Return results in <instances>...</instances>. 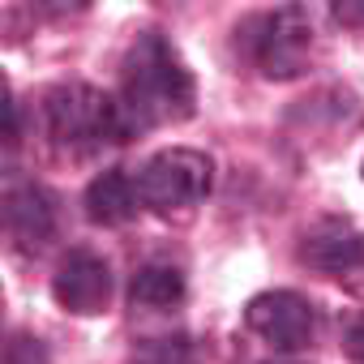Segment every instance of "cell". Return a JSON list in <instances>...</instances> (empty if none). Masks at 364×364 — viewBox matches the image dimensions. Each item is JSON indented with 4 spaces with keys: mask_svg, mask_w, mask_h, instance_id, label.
<instances>
[{
    "mask_svg": "<svg viewBox=\"0 0 364 364\" xmlns=\"http://www.w3.org/2000/svg\"><path fill=\"white\" fill-rule=\"evenodd\" d=\"M120 107L133 133L141 129H159V124H180L193 116L198 103V86L189 65L180 60V52L163 39V35H141L124 60V77H120Z\"/></svg>",
    "mask_w": 364,
    "mask_h": 364,
    "instance_id": "cell-1",
    "label": "cell"
},
{
    "mask_svg": "<svg viewBox=\"0 0 364 364\" xmlns=\"http://www.w3.org/2000/svg\"><path fill=\"white\" fill-rule=\"evenodd\" d=\"M48 133L69 154H95L133 137L120 99L95 86H60L48 95Z\"/></svg>",
    "mask_w": 364,
    "mask_h": 364,
    "instance_id": "cell-2",
    "label": "cell"
},
{
    "mask_svg": "<svg viewBox=\"0 0 364 364\" xmlns=\"http://www.w3.org/2000/svg\"><path fill=\"white\" fill-rule=\"evenodd\" d=\"M210 185H215V163L202 150H189V146L159 150L137 171V198L154 215L193 210L198 202H206Z\"/></svg>",
    "mask_w": 364,
    "mask_h": 364,
    "instance_id": "cell-3",
    "label": "cell"
},
{
    "mask_svg": "<svg viewBox=\"0 0 364 364\" xmlns=\"http://www.w3.org/2000/svg\"><path fill=\"white\" fill-rule=\"evenodd\" d=\"M309 39H313V22L304 9H274L253 22L249 48L266 77H296L309 60Z\"/></svg>",
    "mask_w": 364,
    "mask_h": 364,
    "instance_id": "cell-4",
    "label": "cell"
},
{
    "mask_svg": "<svg viewBox=\"0 0 364 364\" xmlns=\"http://www.w3.org/2000/svg\"><path fill=\"white\" fill-rule=\"evenodd\" d=\"M245 321L279 351H304L317 338V309L296 291H262L249 300Z\"/></svg>",
    "mask_w": 364,
    "mask_h": 364,
    "instance_id": "cell-5",
    "label": "cell"
},
{
    "mask_svg": "<svg viewBox=\"0 0 364 364\" xmlns=\"http://www.w3.org/2000/svg\"><path fill=\"white\" fill-rule=\"evenodd\" d=\"M52 296H56L60 309H69V313H77V317L103 313L107 300H112V270H107V262H103L99 253L73 249V253L60 262L56 279H52Z\"/></svg>",
    "mask_w": 364,
    "mask_h": 364,
    "instance_id": "cell-6",
    "label": "cell"
},
{
    "mask_svg": "<svg viewBox=\"0 0 364 364\" xmlns=\"http://www.w3.org/2000/svg\"><path fill=\"white\" fill-rule=\"evenodd\" d=\"M300 257H304L309 266H317L321 274L347 279V274L364 270V240H360V232H355V228H347V223L330 219V223H321L317 232H309V236H304Z\"/></svg>",
    "mask_w": 364,
    "mask_h": 364,
    "instance_id": "cell-7",
    "label": "cell"
},
{
    "mask_svg": "<svg viewBox=\"0 0 364 364\" xmlns=\"http://www.w3.org/2000/svg\"><path fill=\"white\" fill-rule=\"evenodd\" d=\"M5 223H9V236L22 245V249H43L52 228H56V215H52V202L43 189L26 185V189H14L5 198Z\"/></svg>",
    "mask_w": 364,
    "mask_h": 364,
    "instance_id": "cell-8",
    "label": "cell"
},
{
    "mask_svg": "<svg viewBox=\"0 0 364 364\" xmlns=\"http://www.w3.org/2000/svg\"><path fill=\"white\" fill-rule=\"evenodd\" d=\"M141 198H137V180H129L124 171H103L90 180L86 189V215L103 228H120L137 215Z\"/></svg>",
    "mask_w": 364,
    "mask_h": 364,
    "instance_id": "cell-9",
    "label": "cell"
},
{
    "mask_svg": "<svg viewBox=\"0 0 364 364\" xmlns=\"http://www.w3.org/2000/svg\"><path fill=\"white\" fill-rule=\"evenodd\" d=\"M129 300L133 309H171L185 300V274H180L176 266H141L133 274V287H129Z\"/></svg>",
    "mask_w": 364,
    "mask_h": 364,
    "instance_id": "cell-10",
    "label": "cell"
},
{
    "mask_svg": "<svg viewBox=\"0 0 364 364\" xmlns=\"http://www.w3.org/2000/svg\"><path fill=\"white\" fill-rule=\"evenodd\" d=\"M5 364H48V351L39 338H26V334H14L9 347H5Z\"/></svg>",
    "mask_w": 364,
    "mask_h": 364,
    "instance_id": "cell-11",
    "label": "cell"
},
{
    "mask_svg": "<svg viewBox=\"0 0 364 364\" xmlns=\"http://www.w3.org/2000/svg\"><path fill=\"white\" fill-rule=\"evenodd\" d=\"M137 364H189V351H185V343H180V338H163V343L146 347Z\"/></svg>",
    "mask_w": 364,
    "mask_h": 364,
    "instance_id": "cell-12",
    "label": "cell"
},
{
    "mask_svg": "<svg viewBox=\"0 0 364 364\" xmlns=\"http://www.w3.org/2000/svg\"><path fill=\"white\" fill-rule=\"evenodd\" d=\"M347 351H351L355 364H364V317H355V321L347 326Z\"/></svg>",
    "mask_w": 364,
    "mask_h": 364,
    "instance_id": "cell-13",
    "label": "cell"
},
{
    "mask_svg": "<svg viewBox=\"0 0 364 364\" xmlns=\"http://www.w3.org/2000/svg\"><path fill=\"white\" fill-rule=\"evenodd\" d=\"M338 18H343V22H360L364 9H355V5H338Z\"/></svg>",
    "mask_w": 364,
    "mask_h": 364,
    "instance_id": "cell-14",
    "label": "cell"
}]
</instances>
